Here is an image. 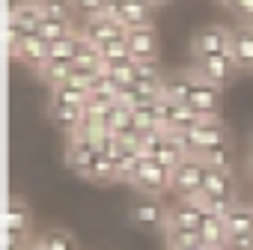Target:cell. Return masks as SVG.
<instances>
[{"label":"cell","mask_w":253,"mask_h":250,"mask_svg":"<svg viewBox=\"0 0 253 250\" xmlns=\"http://www.w3.org/2000/svg\"><path fill=\"white\" fill-rule=\"evenodd\" d=\"M164 95L188 104L197 116H217L220 110V89L203 81L191 69H176L164 75Z\"/></svg>","instance_id":"6da1fadb"},{"label":"cell","mask_w":253,"mask_h":250,"mask_svg":"<svg viewBox=\"0 0 253 250\" xmlns=\"http://www.w3.org/2000/svg\"><path fill=\"white\" fill-rule=\"evenodd\" d=\"M200 203L211 214H226L232 206H238V188H235V173L223 167H209Z\"/></svg>","instance_id":"7a4b0ae2"},{"label":"cell","mask_w":253,"mask_h":250,"mask_svg":"<svg viewBox=\"0 0 253 250\" xmlns=\"http://www.w3.org/2000/svg\"><path fill=\"white\" fill-rule=\"evenodd\" d=\"M179 140H182V146L188 149V155H206V152H211L214 146H223V143H229V131H226V125L220 122V116H203L191 131H185V134H176Z\"/></svg>","instance_id":"3957f363"},{"label":"cell","mask_w":253,"mask_h":250,"mask_svg":"<svg viewBox=\"0 0 253 250\" xmlns=\"http://www.w3.org/2000/svg\"><path fill=\"white\" fill-rule=\"evenodd\" d=\"M206 176H209V164H206V158H200V155H188V158L173 170L170 191L179 194V200L200 197V194H203V185H206Z\"/></svg>","instance_id":"277c9868"},{"label":"cell","mask_w":253,"mask_h":250,"mask_svg":"<svg viewBox=\"0 0 253 250\" xmlns=\"http://www.w3.org/2000/svg\"><path fill=\"white\" fill-rule=\"evenodd\" d=\"M131 223L140 226V229H149V232H158V229H167V220H170V206H164V200L158 194H137L131 208Z\"/></svg>","instance_id":"5b68a950"},{"label":"cell","mask_w":253,"mask_h":250,"mask_svg":"<svg viewBox=\"0 0 253 250\" xmlns=\"http://www.w3.org/2000/svg\"><path fill=\"white\" fill-rule=\"evenodd\" d=\"M194 72H197L203 81L214 83L217 89H223V86H229V83L238 78L241 66H238V60H235L232 51H223V54H214V57L194 60Z\"/></svg>","instance_id":"8992f818"},{"label":"cell","mask_w":253,"mask_h":250,"mask_svg":"<svg viewBox=\"0 0 253 250\" xmlns=\"http://www.w3.org/2000/svg\"><path fill=\"white\" fill-rule=\"evenodd\" d=\"M107 15L116 18L125 30H140L155 24V6L149 0H110Z\"/></svg>","instance_id":"52a82bcc"},{"label":"cell","mask_w":253,"mask_h":250,"mask_svg":"<svg viewBox=\"0 0 253 250\" xmlns=\"http://www.w3.org/2000/svg\"><path fill=\"white\" fill-rule=\"evenodd\" d=\"M191 57L203 60V57H214L223 51H232V30L220 27V24H206L191 36Z\"/></svg>","instance_id":"ba28073f"},{"label":"cell","mask_w":253,"mask_h":250,"mask_svg":"<svg viewBox=\"0 0 253 250\" xmlns=\"http://www.w3.org/2000/svg\"><path fill=\"white\" fill-rule=\"evenodd\" d=\"M170 182H173V170L158 164L155 158L143 155V161H140V167L131 179V188H137L140 194H158L161 197L164 191H170Z\"/></svg>","instance_id":"9c48e42d"},{"label":"cell","mask_w":253,"mask_h":250,"mask_svg":"<svg viewBox=\"0 0 253 250\" xmlns=\"http://www.w3.org/2000/svg\"><path fill=\"white\" fill-rule=\"evenodd\" d=\"M203 116H197L188 104H182V101H176V98H161V125H164V131H170V134H185V131H191L194 125L200 122Z\"/></svg>","instance_id":"30bf717a"},{"label":"cell","mask_w":253,"mask_h":250,"mask_svg":"<svg viewBox=\"0 0 253 250\" xmlns=\"http://www.w3.org/2000/svg\"><path fill=\"white\" fill-rule=\"evenodd\" d=\"M78 30H81V36H86V39L95 42V45H107V42H113V39H125V36H128V30H125L116 18H110L107 12L81 21Z\"/></svg>","instance_id":"8fae6325"},{"label":"cell","mask_w":253,"mask_h":250,"mask_svg":"<svg viewBox=\"0 0 253 250\" xmlns=\"http://www.w3.org/2000/svg\"><path fill=\"white\" fill-rule=\"evenodd\" d=\"M203 220H206V206L200 203V197H191V200H179L176 206H170L167 229H194V232H200Z\"/></svg>","instance_id":"7c38bea8"},{"label":"cell","mask_w":253,"mask_h":250,"mask_svg":"<svg viewBox=\"0 0 253 250\" xmlns=\"http://www.w3.org/2000/svg\"><path fill=\"white\" fill-rule=\"evenodd\" d=\"M149 158H155L158 164H164V167H170V170H176L185 158H188V149L182 146V140L176 137V134H170V131H164L158 140H155V146L146 152Z\"/></svg>","instance_id":"4fadbf2b"},{"label":"cell","mask_w":253,"mask_h":250,"mask_svg":"<svg viewBox=\"0 0 253 250\" xmlns=\"http://www.w3.org/2000/svg\"><path fill=\"white\" fill-rule=\"evenodd\" d=\"M128 48H131V57H134L137 63H143V60H158L161 39H158L155 24H152V27H140V30H128Z\"/></svg>","instance_id":"5bb4252c"},{"label":"cell","mask_w":253,"mask_h":250,"mask_svg":"<svg viewBox=\"0 0 253 250\" xmlns=\"http://www.w3.org/2000/svg\"><path fill=\"white\" fill-rule=\"evenodd\" d=\"M18 63H24V66L33 69V72H42V69L51 63V42L42 39L39 33H36V36H27V39L21 42V48H18Z\"/></svg>","instance_id":"9a60e30c"},{"label":"cell","mask_w":253,"mask_h":250,"mask_svg":"<svg viewBox=\"0 0 253 250\" xmlns=\"http://www.w3.org/2000/svg\"><path fill=\"white\" fill-rule=\"evenodd\" d=\"M69 140H66V164L75 170V173H81L84 167H86V161L95 155V143L89 140V137H84L81 131H75V134H66Z\"/></svg>","instance_id":"2e32d148"},{"label":"cell","mask_w":253,"mask_h":250,"mask_svg":"<svg viewBox=\"0 0 253 250\" xmlns=\"http://www.w3.org/2000/svg\"><path fill=\"white\" fill-rule=\"evenodd\" d=\"M200 238H203V247L229 250V229H226L223 214H211V211H206V220H203V226H200Z\"/></svg>","instance_id":"e0dca14e"},{"label":"cell","mask_w":253,"mask_h":250,"mask_svg":"<svg viewBox=\"0 0 253 250\" xmlns=\"http://www.w3.org/2000/svg\"><path fill=\"white\" fill-rule=\"evenodd\" d=\"M48 113H51L54 125L63 128L66 134H75L81 128V122H84V107H78V104H63V101L48 98Z\"/></svg>","instance_id":"ac0fdd59"},{"label":"cell","mask_w":253,"mask_h":250,"mask_svg":"<svg viewBox=\"0 0 253 250\" xmlns=\"http://www.w3.org/2000/svg\"><path fill=\"white\" fill-rule=\"evenodd\" d=\"M223 220H226V229H229V241L253 235V206L238 203L223 214Z\"/></svg>","instance_id":"d6986e66"},{"label":"cell","mask_w":253,"mask_h":250,"mask_svg":"<svg viewBox=\"0 0 253 250\" xmlns=\"http://www.w3.org/2000/svg\"><path fill=\"white\" fill-rule=\"evenodd\" d=\"M84 179L95 182V185H107V182H116V161L107 158L101 149H95V155L86 161V167L81 170Z\"/></svg>","instance_id":"ffe728a7"},{"label":"cell","mask_w":253,"mask_h":250,"mask_svg":"<svg viewBox=\"0 0 253 250\" xmlns=\"http://www.w3.org/2000/svg\"><path fill=\"white\" fill-rule=\"evenodd\" d=\"M232 54L241 72H253V24H241L232 30Z\"/></svg>","instance_id":"44dd1931"},{"label":"cell","mask_w":253,"mask_h":250,"mask_svg":"<svg viewBox=\"0 0 253 250\" xmlns=\"http://www.w3.org/2000/svg\"><path fill=\"white\" fill-rule=\"evenodd\" d=\"M107 128L113 131V134H119L122 140H128L134 131H137V116H134V110L128 107V104H116L113 110H110V116H107Z\"/></svg>","instance_id":"7402d4cb"},{"label":"cell","mask_w":253,"mask_h":250,"mask_svg":"<svg viewBox=\"0 0 253 250\" xmlns=\"http://www.w3.org/2000/svg\"><path fill=\"white\" fill-rule=\"evenodd\" d=\"M33 250H78V238L63 229V226H54V229H45L36 241H33Z\"/></svg>","instance_id":"603a6c76"},{"label":"cell","mask_w":253,"mask_h":250,"mask_svg":"<svg viewBox=\"0 0 253 250\" xmlns=\"http://www.w3.org/2000/svg\"><path fill=\"white\" fill-rule=\"evenodd\" d=\"M101 57H104V69H110V66H128V63H137V60L131 57L128 36H125V39H113V42L101 45Z\"/></svg>","instance_id":"cb8c5ba5"},{"label":"cell","mask_w":253,"mask_h":250,"mask_svg":"<svg viewBox=\"0 0 253 250\" xmlns=\"http://www.w3.org/2000/svg\"><path fill=\"white\" fill-rule=\"evenodd\" d=\"M72 33H78V27H75V18H42V24H39V36L42 39H48V42H57V39H66V36H72Z\"/></svg>","instance_id":"d4e9b609"},{"label":"cell","mask_w":253,"mask_h":250,"mask_svg":"<svg viewBox=\"0 0 253 250\" xmlns=\"http://www.w3.org/2000/svg\"><path fill=\"white\" fill-rule=\"evenodd\" d=\"M140 161H143V152H140V149L125 146V152L116 158V182H128V185H131V179H134Z\"/></svg>","instance_id":"484cf974"},{"label":"cell","mask_w":253,"mask_h":250,"mask_svg":"<svg viewBox=\"0 0 253 250\" xmlns=\"http://www.w3.org/2000/svg\"><path fill=\"white\" fill-rule=\"evenodd\" d=\"M78 42H81V30L66 36V39L51 42V60L54 63H75L78 60Z\"/></svg>","instance_id":"4316f807"},{"label":"cell","mask_w":253,"mask_h":250,"mask_svg":"<svg viewBox=\"0 0 253 250\" xmlns=\"http://www.w3.org/2000/svg\"><path fill=\"white\" fill-rule=\"evenodd\" d=\"M72 66L75 63H48L42 72H39V78L51 86V89H57V86H63V83H69V78H72Z\"/></svg>","instance_id":"83f0119b"},{"label":"cell","mask_w":253,"mask_h":250,"mask_svg":"<svg viewBox=\"0 0 253 250\" xmlns=\"http://www.w3.org/2000/svg\"><path fill=\"white\" fill-rule=\"evenodd\" d=\"M167 232V247H179V250H200L203 238L194 229H164Z\"/></svg>","instance_id":"f1b7e54d"},{"label":"cell","mask_w":253,"mask_h":250,"mask_svg":"<svg viewBox=\"0 0 253 250\" xmlns=\"http://www.w3.org/2000/svg\"><path fill=\"white\" fill-rule=\"evenodd\" d=\"M203 158H206V164H209V167H223V170H232V167H235V149H232V143L214 146V149H211V152H206Z\"/></svg>","instance_id":"f546056e"},{"label":"cell","mask_w":253,"mask_h":250,"mask_svg":"<svg viewBox=\"0 0 253 250\" xmlns=\"http://www.w3.org/2000/svg\"><path fill=\"white\" fill-rule=\"evenodd\" d=\"M107 3H110V0H72L75 15H78L81 21H86V18H95V15H101V12H107Z\"/></svg>","instance_id":"4dcf8cb0"},{"label":"cell","mask_w":253,"mask_h":250,"mask_svg":"<svg viewBox=\"0 0 253 250\" xmlns=\"http://www.w3.org/2000/svg\"><path fill=\"white\" fill-rule=\"evenodd\" d=\"M39 6L48 18H75L72 0H39Z\"/></svg>","instance_id":"1f68e13d"},{"label":"cell","mask_w":253,"mask_h":250,"mask_svg":"<svg viewBox=\"0 0 253 250\" xmlns=\"http://www.w3.org/2000/svg\"><path fill=\"white\" fill-rule=\"evenodd\" d=\"M229 9H232V15L241 18L244 24H253V0H232Z\"/></svg>","instance_id":"d6a6232c"},{"label":"cell","mask_w":253,"mask_h":250,"mask_svg":"<svg viewBox=\"0 0 253 250\" xmlns=\"http://www.w3.org/2000/svg\"><path fill=\"white\" fill-rule=\"evenodd\" d=\"M149 3H152L155 9H164V6H173V3H176V0H149Z\"/></svg>","instance_id":"836d02e7"},{"label":"cell","mask_w":253,"mask_h":250,"mask_svg":"<svg viewBox=\"0 0 253 250\" xmlns=\"http://www.w3.org/2000/svg\"><path fill=\"white\" fill-rule=\"evenodd\" d=\"M247 173H250V179H253V155L247 158Z\"/></svg>","instance_id":"e575fe53"},{"label":"cell","mask_w":253,"mask_h":250,"mask_svg":"<svg viewBox=\"0 0 253 250\" xmlns=\"http://www.w3.org/2000/svg\"><path fill=\"white\" fill-rule=\"evenodd\" d=\"M214 3H220V6H226V9H229V3H232V0H214Z\"/></svg>","instance_id":"d590c367"},{"label":"cell","mask_w":253,"mask_h":250,"mask_svg":"<svg viewBox=\"0 0 253 250\" xmlns=\"http://www.w3.org/2000/svg\"><path fill=\"white\" fill-rule=\"evenodd\" d=\"M200 250H217V247H200Z\"/></svg>","instance_id":"8d00e7d4"},{"label":"cell","mask_w":253,"mask_h":250,"mask_svg":"<svg viewBox=\"0 0 253 250\" xmlns=\"http://www.w3.org/2000/svg\"><path fill=\"white\" fill-rule=\"evenodd\" d=\"M167 250H179V247H167Z\"/></svg>","instance_id":"74e56055"}]
</instances>
